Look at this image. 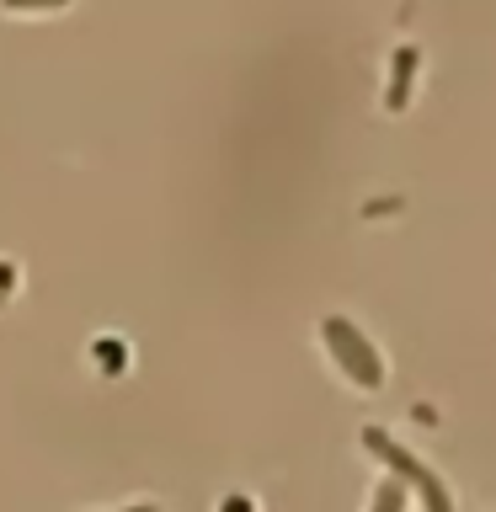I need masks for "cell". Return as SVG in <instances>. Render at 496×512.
I'll use <instances>...</instances> for the list:
<instances>
[{
  "instance_id": "cell-4",
  "label": "cell",
  "mask_w": 496,
  "mask_h": 512,
  "mask_svg": "<svg viewBox=\"0 0 496 512\" xmlns=\"http://www.w3.org/2000/svg\"><path fill=\"white\" fill-rule=\"evenodd\" d=\"M11 11H54V6H64V0H6Z\"/></svg>"
},
{
  "instance_id": "cell-2",
  "label": "cell",
  "mask_w": 496,
  "mask_h": 512,
  "mask_svg": "<svg viewBox=\"0 0 496 512\" xmlns=\"http://www.w3.org/2000/svg\"><path fill=\"white\" fill-rule=\"evenodd\" d=\"M363 448H374V454H379L384 464H395V475H400V480H411V486L427 496V512H448V496H443L438 480H432V475L422 470V459H411L406 448L390 443V438H384V432H374V427H363Z\"/></svg>"
},
{
  "instance_id": "cell-6",
  "label": "cell",
  "mask_w": 496,
  "mask_h": 512,
  "mask_svg": "<svg viewBox=\"0 0 496 512\" xmlns=\"http://www.w3.org/2000/svg\"><path fill=\"white\" fill-rule=\"evenodd\" d=\"M224 512H251V502H224Z\"/></svg>"
},
{
  "instance_id": "cell-5",
  "label": "cell",
  "mask_w": 496,
  "mask_h": 512,
  "mask_svg": "<svg viewBox=\"0 0 496 512\" xmlns=\"http://www.w3.org/2000/svg\"><path fill=\"white\" fill-rule=\"evenodd\" d=\"M379 512H400V486H379Z\"/></svg>"
},
{
  "instance_id": "cell-1",
  "label": "cell",
  "mask_w": 496,
  "mask_h": 512,
  "mask_svg": "<svg viewBox=\"0 0 496 512\" xmlns=\"http://www.w3.org/2000/svg\"><path fill=\"white\" fill-rule=\"evenodd\" d=\"M320 336H326L331 358L342 363V374H347L352 384H358V390H379V384H384V363H379V352L363 342V331L352 326V320H342V315L320 320Z\"/></svg>"
},
{
  "instance_id": "cell-3",
  "label": "cell",
  "mask_w": 496,
  "mask_h": 512,
  "mask_svg": "<svg viewBox=\"0 0 496 512\" xmlns=\"http://www.w3.org/2000/svg\"><path fill=\"white\" fill-rule=\"evenodd\" d=\"M411 75H416V48H400V54H395V70H390V96H384V102H390V112L406 107Z\"/></svg>"
}]
</instances>
